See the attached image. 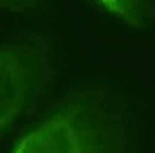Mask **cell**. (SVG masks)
<instances>
[{
    "label": "cell",
    "mask_w": 155,
    "mask_h": 153,
    "mask_svg": "<svg viewBox=\"0 0 155 153\" xmlns=\"http://www.w3.org/2000/svg\"><path fill=\"white\" fill-rule=\"evenodd\" d=\"M56 73V43L45 32L28 30L0 45V134L45 97Z\"/></svg>",
    "instance_id": "obj_2"
},
{
    "label": "cell",
    "mask_w": 155,
    "mask_h": 153,
    "mask_svg": "<svg viewBox=\"0 0 155 153\" xmlns=\"http://www.w3.org/2000/svg\"><path fill=\"white\" fill-rule=\"evenodd\" d=\"M48 5V0H0V9L13 13H37Z\"/></svg>",
    "instance_id": "obj_4"
},
{
    "label": "cell",
    "mask_w": 155,
    "mask_h": 153,
    "mask_svg": "<svg viewBox=\"0 0 155 153\" xmlns=\"http://www.w3.org/2000/svg\"><path fill=\"white\" fill-rule=\"evenodd\" d=\"M11 153H140L129 99L108 82L78 84Z\"/></svg>",
    "instance_id": "obj_1"
},
{
    "label": "cell",
    "mask_w": 155,
    "mask_h": 153,
    "mask_svg": "<svg viewBox=\"0 0 155 153\" xmlns=\"http://www.w3.org/2000/svg\"><path fill=\"white\" fill-rule=\"evenodd\" d=\"M129 28L149 30L155 22V0H91Z\"/></svg>",
    "instance_id": "obj_3"
}]
</instances>
